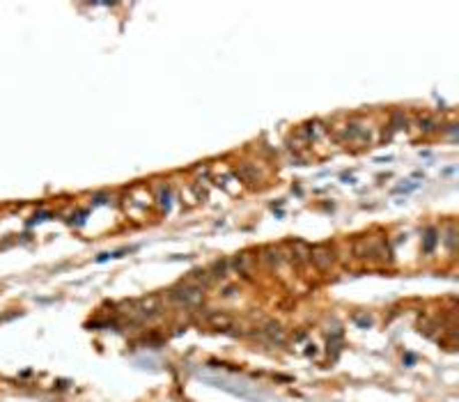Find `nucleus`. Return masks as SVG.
Here are the masks:
<instances>
[{"mask_svg": "<svg viewBox=\"0 0 459 402\" xmlns=\"http://www.w3.org/2000/svg\"><path fill=\"white\" fill-rule=\"evenodd\" d=\"M209 322H211V326H216V329H221V326L225 329V326H230V322H232V320H230L227 315H221V313H216V315H211V317H209Z\"/></svg>", "mask_w": 459, "mask_h": 402, "instance_id": "nucleus-3", "label": "nucleus"}, {"mask_svg": "<svg viewBox=\"0 0 459 402\" xmlns=\"http://www.w3.org/2000/svg\"><path fill=\"white\" fill-rule=\"evenodd\" d=\"M159 304H161L159 297H149V299H142L140 304H138V310H140L142 315H154L159 310Z\"/></svg>", "mask_w": 459, "mask_h": 402, "instance_id": "nucleus-2", "label": "nucleus"}, {"mask_svg": "<svg viewBox=\"0 0 459 402\" xmlns=\"http://www.w3.org/2000/svg\"><path fill=\"white\" fill-rule=\"evenodd\" d=\"M170 297L184 306H198L202 301V290L200 288H179V290H175Z\"/></svg>", "mask_w": 459, "mask_h": 402, "instance_id": "nucleus-1", "label": "nucleus"}]
</instances>
